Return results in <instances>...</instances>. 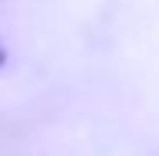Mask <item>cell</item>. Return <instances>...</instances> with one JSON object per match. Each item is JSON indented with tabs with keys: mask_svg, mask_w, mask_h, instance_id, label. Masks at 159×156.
Wrapping results in <instances>:
<instances>
[{
	"mask_svg": "<svg viewBox=\"0 0 159 156\" xmlns=\"http://www.w3.org/2000/svg\"><path fill=\"white\" fill-rule=\"evenodd\" d=\"M3 58H7V51H3V44H0V64H3Z\"/></svg>",
	"mask_w": 159,
	"mask_h": 156,
	"instance_id": "1",
	"label": "cell"
}]
</instances>
